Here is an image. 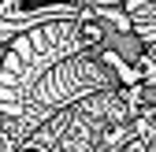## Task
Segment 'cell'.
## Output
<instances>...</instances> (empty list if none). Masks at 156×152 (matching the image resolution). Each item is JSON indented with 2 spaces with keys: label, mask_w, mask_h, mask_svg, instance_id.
<instances>
[{
  "label": "cell",
  "mask_w": 156,
  "mask_h": 152,
  "mask_svg": "<svg viewBox=\"0 0 156 152\" xmlns=\"http://www.w3.org/2000/svg\"><path fill=\"white\" fill-rule=\"evenodd\" d=\"M0 60H4V52H0Z\"/></svg>",
  "instance_id": "277c9868"
},
{
  "label": "cell",
  "mask_w": 156,
  "mask_h": 152,
  "mask_svg": "<svg viewBox=\"0 0 156 152\" xmlns=\"http://www.w3.org/2000/svg\"><path fill=\"white\" fill-rule=\"evenodd\" d=\"M141 85H156V45H149V52H145V78H141Z\"/></svg>",
  "instance_id": "3957f363"
},
{
  "label": "cell",
  "mask_w": 156,
  "mask_h": 152,
  "mask_svg": "<svg viewBox=\"0 0 156 152\" xmlns=\"http://www.w3.org/2000/svg\"><path fill=\"white\" fill-rule=\"evenodd\" d=\"M123 11L130 19L134 33L149 45H156V0H123Z\"/></svg>",
  "instance_id": "7a4b0ae2"
},
{
  "label": "cell",
  "mask_w": 156,
  "mask_h": 152,
  "mask_svg": "<svg viewBox=\"0 0 156 152\" xmlns=\"http://www.w3.org/2000/svg\"><path fill=\"white\" fill-rule=\"evenodd\" d=\"M112 4H123V0H0V52H8L19 37L48 22L78 19L93 8H112Z\"/></svg>",
  "instance_id": "6da1fadb"
}]
</instances>
